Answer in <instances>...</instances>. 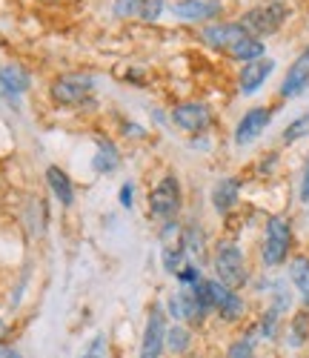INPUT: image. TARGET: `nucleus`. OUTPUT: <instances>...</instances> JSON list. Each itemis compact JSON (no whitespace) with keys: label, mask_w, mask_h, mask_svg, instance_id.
Instances as JSON below:
<instances>
[{"label":"nucleus","mask_w":309,"mask_h":358,"mask_svg":"<svg viewBox=\"0 0 309 358\" xmlns=\"http://www.w3.org/2000/svg\"><path fill=\"white\" fill-rule=\"evenodd\" d=\"M255 336H258V330H255V324H252L250 333H243L240 338H235L227 347L224 358H255Z\"/></svg>","instance_id":"25"},{"label":"nucleus","mask_w":309,"mask_h":358,"mask_svg":"<svg viewBox=\"0 0 309 358\" xmlns=\"http://www.w3.org/2000/svg\"><path fill=\"white\" fill-rule=\"evenodd\" d=\"M272 117H275V109L272 106H252V109H246L240 115V121L235 124V143L238 146H250L255 143L272 124Z\"/></svg>","instance_id":"9"},{"label":"nucleus","mask_w":309,"mask_h":358,"mask_svg":"<svg viewBox=\"0 0 309 358\" xmlns=\"http://www.w3.org/2000/svg\"><path fill=\"white\" fill-rule=\"evenodd\" d=\"M6 333H9V324H6L3 318H0V341H3V338H6Z\"/></svg>","instance_id":"31"},{"label":"nucleus","mask_w":309,"mask_h":358,"mask_svg":"<svg viewBox=\"0 0 309 358\" xmlns=\"http://www.w3.org/2000/svg\"><path fill=\"white\" fill-rule=\"evenodd\" d=\"M172 124L187 135H203L212 127V109L203 101H183L172 109Z\"/></svg>","instance_id":"8"},{"label":"nucleus","mask_w":309,"mask_h":358,"mask_svg":"<svg viewBox=\"0 0 309 358\" xmlns=\"http://www.w3.org/2000/svg\"><path fill=\"white\" fill-rule=\"evenodd\" d=\"M306 341H309V313H306V310H301V313H295V315H292V321H289L287 344H289L292 350H298V347H303Z\"/></svg>","instance_id":"22"},{"label":"nucleus","mask_w":309,"mask_h":358,"mask_svg":"<svg viewBox=\"0 0 309 358\" xmlns=\"http://www.w3.org/2000/svg\"><path fill=\"white\" fill-rule=\"evenodd\" d=\"M238 198H240V181L235 175H227V178H221V181H215L212 195H209L212 210L218 215H229L238 206Z\"/></svg>","instance_id":"14"},{"label":"nucleus","mask_w":309,"mask_h":358,"mask_svg":"<svg viewBox=\"0 0 309 358\" xmlns=\"http://www.w3.org/2000/svg\"><path fill=\"white\" fill-rule=\"evenodd\" d=\"M309 132V112H303V115H298L295 121L287 127V132H284V143H295L298 138H303Z\"/></svg>","instance_id":"27"},{"label":"nucleus","mask_w":309,"mask_h":358,"mask_svg":"<svg viewBox=\"0 0 309 358\" xmlns=\"http://www.w3.org/2000/svg\"><path fill=\"white\" fill-rule=\"evenodd\" d=\"M180 206H183L180 178L175 172H164L158 178V184L149 189V213L158 221H172V218H178Z\"/></svg>","instance_id":"4"},{"label":"nucleus","mask_w":309,"mask_h":358,"mask_svg":"<svg viewBox=\"0 0 309 358\" xmlns=\"http://www.w3.org/2000/svg\"><path fill=\"white\" fill-rule=\"evenodd\" d=\"M192 341H195L192 327H187V324H172L166 330V352L169 355H178V358L187 355L192 350Z\"/></svg>","instance_id":"20"},{"label":"nucleus","mask_w":309,"mask_h":358,"mask_svg":"<svg viewBox=\"0 0 309 358\" xmlns=\"http://www.w3.org/2000/svg\"><path fill=\"white\" fill-rule=\"evenodd\" d=\"M95 92V83L86 75H60L49 86V98L55 106H80Z\"/></svg>","instance_id":"7"},{"label":"nucleus","mask_w":309,"mask_h":358,"mask_svg":"<svg viewBox=\"0 0 309 358\" xmlns=\"http://www.w3.org/2000/svg\"><path fill=\"white\" fill-rule=\"evenodd\" d=\"M289 17V6L284 3V0H266V3L261 6H252V9H246L243 17H240V26L250 32L252 38H269L275 35L278 29H281Z\"/></svg>","instance_id":"3"},{"label":"nucleus","mask_w":309,"mask_h":358,"mask_svg":"<svg viewBox=\"0 0 309 358\" xmlns=\"http://www.w3.org/2000/svg\"><path fill=\"white\" fill-rule=\"evenodd\" d=\"M164 12V0H115V15L127 20H158Z\"/></svg>","instance_id":"15"},{"label":"nucleus","mask_w":309,"mask_h":358,"mask_svg":"<svg viewBox=\"0 0 309 358\" xmlns=\"http://www.w3.org/2000/svg\"><path fill=\"white\" fill-rule=\"evenodd\" d=\"M272 72H275V61H272V57H261V61L243 64V66H240V75H238L240 95H255V92H261L264 83L269 80Z\"/></svg>","instance_id":"13"},{"label":"nucleus","mask_w":309,"mask_h":358,"mask_svg":"<svg viewBox=\"0 0 309 358\" xmlns=\"http://www.w3.org/2000/svg\"><path fill=\"white\" fill-rule=\"evenodd\" d=\"M80 358H109V344H106V336H103V333L92 336V341L83 347Z\"/></svg>","instance_id":"26"},{"label":"nucleus","mask_w":309,"mask_h":358,"mask_svg":"<svg viewBox=\"0 0 309 358\" xmlns=\"http://www.w3.org/2000/svg\"><path fill=\"white\" fill-rule=\"evenodd\" d=\"M117 198H120V206H123V210H132V206H135V184H132V181H123Z\"/></svg>","instance_id":"28"},{"label":"nucleus","mask_w":309,"mask_h":358,"mask_svg":"<svg viewBox=\"0 0 309 358\" xmlns=\"http://www.w3.org/2000/svg\"><path fill=\"white\" fill-rule=\"evenodd\" d=\"M92 169H95L98 175H112L120 169V149L115 141H98V152L95 158H92Z\"/></svg>","instance_id":"18"},{"label":"nucleus","mask_w":309,"mask_h":358,"mask_svg":"<svg viewBox=\"0 0 309 358\" xmlns=\"http://www.w3.org/2000/svg\"><path fill=\"white\" fill-rule=\"evenodd\" d=\"M292 227L284 215H269L264 227V241H261V264L266 270H275L289 261L292 252Z\"/></svg>","instance_id":"2"},{"label":"nucleus","mask_w":309,"mask_h":358,"mask_svg":"<svg viewBox=\"0 0 309 358\" xmlns=\"http://www.w3.org/2000/svg\"><path fill=\"white\" fill-rule=\"evenodd\" d=\"M41 3H60V0H41Z\"/></svg>","instance_id":"33"},{"label":"nucleus","mask_w":309,"mask_h":358,"mask_svg":"<svg viewBox=\"0 0 309 358\" xmlns=\"http://www.w3.org/2000/svg\"><path fill=\"white\" fill-rule=\"evenodd\" d=\"M161 261H164V270H166L169 275H178L180 266L189 261L187 250H183V244H180V238H178V241H172V244H164V250H161Z\"/></svg>","instance_id":"24"},{"label":"nucleus","mask_w":309,"mask_h":358,"mask_svg":"<svg viewBox=\"0 0 309 358\" xmlns=\"http://www.w3.org/2000/svg\"><path fill=\"white\" fill-rule=\"evenodd\" d=\"M224 12L221 0H178L172 15L183 23H215Z\"/></svg>","instance_id":"12"},{"label":"nucleus","mask_w":309,"mask_h":358,"mask_svg":"<svg viewBox=\"0 0 309 358\" xmlns=\"http://www.w3.org/2000/svg\"><path fill=\"white\" fill-rule=\"evenodd\" d=\"M0 95H6V86H3V78H0Z\"/></svg>","instance_id":"32"},{"label":"nucleus","mask_w":309,"mask_h":358,"mask_svg":"<svg viewBox=\"0 0 309 358\" xmlns=\"http://www.w3.org/2000/svg\"><path fill=\"white\" fill-rule=\"evenodd\" d=\"M0 78H3V86H6V95L17 98L23 95L29 86H32V78H29V72L17 64H6V66H0Z\"/></svg>","instance_id":"21"},{"label":"nucleus","mask_w":309,"mask_h":358,"mask_svg":"<svg viewBox=\"0 0 309 358\" xmlns=\"http://www.w3.org/2000/svg\"><path fill=\"white\" fill-rule=\"evenodd\" d=\"M281 318H284V313H281V310L266 307V310L261 313V318L255 321L258 336H261V338H266V341H275V338H278V330H281Z\"/></svg>","instance_id":"23"},{"label":"nucleus","mask_w":309,"mask_h":358,"mask_svg":"<svg viewBox=\"0 0 309 358\" xmlns=\"http://www.w3.org/2000/svg\"><path fill=\"white\" fill-rule=\"evenodd\" d=\"M289 284L295 287L301 304L309 310V255H295L289 261Z\"/></svg>","instance_id":"19"},{"label":"nucleus","mask_w":309,"mask_h":358,"mask_svg":"<svg viewBox=\"0 0 309 358\" xmlns=\"http://www.w3.org/2000/svg\"><path fill=\"white\" fill-rule=\"evenodd\" d=\"M46 184L52 189V195L57 198V203L64 206V210H69V206L75 203V184H72V178L60 169V166H46Z\"/></svg>","instance_id":"16"},{"label":"nucleus","mask_w":309,"mask_h":358,"mask_svg":"<svg viewBox=\"0 0 309 358\" xmlns=\"http://www.w3.org/2000/svg\"><path fill=\"white\" fill-rule=\"evenodd\" d=\"M306 89H309V43L295 55V61L289 64L281 86H278V98L292 101V98H301Z\"/></svg>","instance_id":"11"},{"label":"nucleus","mask_w":309,"mask_h":358,"mask_svg":"<svg viewBox=\"0 0 309 358\" xmlns=\"http://www.w3.org/2000/svg\"><path fill=\"white\" fill-rule=\"evenodd\" d=\"M166 310L161 304H152L146 324H143V336H141V347H138V358H164L166 352Z\"/></svg>","instance_id":"6"},{"label":"nucleus","mask_w":309,"mask_h":358,"mask_svg":"<svg viewBox=\"0 0 309 358\" xmlns=\"http://www.w3.org/2000/svg\"><path fill=\"white\" fill-rule=\"evenodd\" d=\"M0 358H23V355H20V350H17V347L0 341Z\"/></svg>","instance_id":"30"},{"label":"nucleus","mask_w":309,"mask_h":358,"mask_svg":"<svg viewBox=\"0 0 309 358\" xmlns=\"http://www.w3.org/2000/svg\"><path fill=\"white\" fill-rule=\"evenodd\" d=\"M246 35V29L240 26V20H215V23H206L203 29H201V41L209 46V49H215V52H229L238 41H243Z\"/></svg>","instance_id":"10"},{"label":"nucleus","mask_w":309,"mask_h":358,"mask_svg":"<svg viewBox=\"0 0 309 358\" xmlns=\"http://www.w3.org/2000/svg\"><path fill=\"white\" fill-rule=\"evenodd\" d=\"M212 270H215V278H218L224 287L229 289H243L246 281H250V266H246V255L243 250L224 238V241L215 244V252H212Z\"/></svg>","instance_id":"1"},{"label":"nucleus","mask_w":309,"mask_h":358,"mask_svg":"<svg viewBox=\"0 0 309 358\" xmlns=\"http://www.w3.org/2000/svg\"><path fill=\"white\" fill-rule=\"evenodd\" d=\"M206 292H209L212 315H218L224 324H240L246 318V301L238 289L224 287L218 278H206Z\"/></svg>","instance_id":"5"},{"label":"nucleus","mask_w":309,"mask_h":358,"mask_svg":"<svg viewBox=\"0 0 309 358\" xmlns=\"http://www.w3.org/2000/svg\"><path fill=\"white\" fill-rule=\"evenodd\" d=\"M227 57L243 66V64H252V61H261V57H266V46H264V41H261V38L246 35L243 41H238V43L227 52Z\"/></svg>","instance_id":"17"},{"label":"nucleus","mask_w":309,"mask_h":358,"mask_svg":"<svg viewBox=\"0 0 309 358\" xmlns=\"http://www.w3.org/2000/svg\"><path fill=\"white\" fill-rule=\"evenodd\" d=\"M301 201L309 203V158H306V166H303V175H301Z\"/></svg>","instance_id":"29"}]
</instances>
